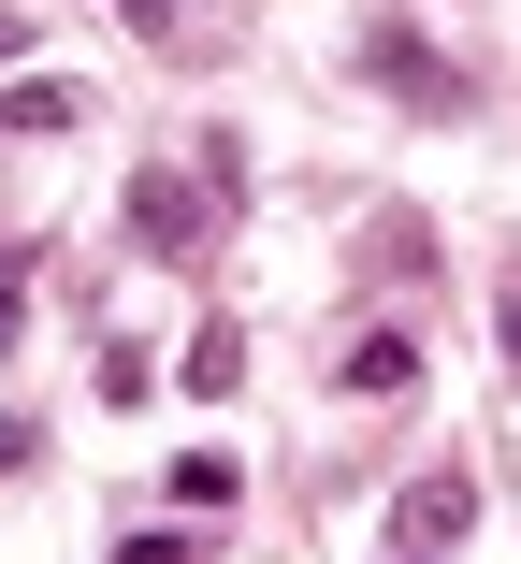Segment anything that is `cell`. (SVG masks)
<instances>
[{
	"instance_id": "1",
	"label": "cell",
	"mask_w": 521,
	"mask_h": 564,
	"mask_svg": "<svg viewBox=\"0 0 521 564\" xmlns=\"http://www.w3.org/2000/svg\"><path fill=\"white\" fill-rule=\"evenodd\" d=\"M464 521H478V492H464L449 464H435V478H405V507H391V535H405V550H449Z\"/></svg>"
},
{
	"instance_id": "2",
	"label": "cell",
	"mask_w": 521,
	"mask_h": 564,
	"mask_svg": "<svg viewBox=\"0 0 521 564\" xmlns=\"http://www.w3.org/2000/svg\"><path fill=\"white\" fill-rule=\"evenodd\" d=\"M131 232H145V247H188V232H203V203H188V174H145V203H131Z\"/></svg>"
},
{
	"instance_id": "3",
	"label": "cell",
	"mask_w": 521,
	"mask_h": 564,
	"mask_svg": "<svg viewBox=\"0 0 521 564\" xmlns=\"http://www.w3.org/2000/svg\"><path fill=\"white\" fill-rule=\"evenodd\" d=\"M174 507H232V448H174Z\"/></svg>"
},
{
	"instance_id": "4",
	"label": "cell",
	"mask_w": 521,
	"mask_h": 564,
	"mask_svg": "<svg viewBox=\"0 0 521 564\" xmlns=\"http://www.w3.org/2000/svg\"><path fill=\"white\" fill-rule=\"evenodd\" d=\"M348 377H362V391H405V377H421V348H405V333H362Z\"/></svg>"
},
{
	"instance_id": "5",
	"label": "cell",
	"mask_w": 521,
	"mask_h": 564,
	"mask_svg": "<svg viewBox=\"0 0 521 564\" xmlns=\"http://www.w3.org/2000/svg\"><path fill=\"white\" fill-rule=\"evenodd\" d=\"M15 318H30V261L0 247V348H15Z\"/></svg>"
},
{
	"instance_id": "6",
	"label": "cell",
	"mask_w": 521,
	"mask_h": 564,
	"mask_svg": "<svg viewBox=\"0 0 521 564\" xmlns=\"http://www.w3.org/2000/svg\"><path fill=\"white\" fill-rule=\"evenodd\" d=\"M188 550H203V535H131L117 564H188Z\"/></svg>"
},
{
	"instance_id": "7",
	"label": "cell",
	"mask_w": 521,
	"mask_h": 564,
	"mask_svg": "<svg viewBox=\"0 0 521 564\" xmlns=\"http://www.w3.org/2000/svg\"><path fill=\"white\" fill-rule=\"evenodd\" d=\"M131 15H160V0H131Z\"/></svg>"
}]
</instances>
